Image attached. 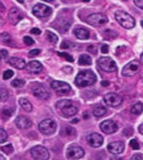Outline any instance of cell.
Wrapping results in <instances>:
<instances>
[{
    "label": "cell",
    "mask_w": 143,
    "mask_h": 160,
    "mask_svg": "<svg viewBox=\"0 0 143 160\" xmlns=\"http://www.w3.org/2000/svg\"><path fill=\"white\" fill-rule=\"evenodd\" d=\"M97 80L96 75L91 70H84L78 73L75 78V84L78 87L84 88L94 84Z\"/></svg>",
    "instance_id": "1"
},
{
    "label": "cell",
    "mask_w": 143,
    "mask_h": 160,
    "mask_svg": "<svg viewBox=\"0 0 143 160\" xmlns=\"http://www.w3.org/2000/svg\"><path fill=\"white\" fill-rule=\"evenodd\" d=\"M115 20L119 22L120 26H122L124 28L130 29L133 27H135V22L132 16H130L129 13L124 11H116L115 12Z\"/></svg>",
    "instance_id": "2"
},
{
    "label": "cell",
    "mask_w": 143,
    "mask_h": 160,
    "mask_svg": "<svg viewBox=\"0 0 143 160\" xmlns=\"http://www.w3.org/2000/svg\"><path fill=\"white\" fill-rule=\"evenodd\" d=\"M99 67L101 70L106 72H115L117 69L116 63L110 57H101L98 59L97 62Z\"/></svg>",
    "instance_id": "3"
},
{
    "label": "cell",
    "mask_w": 143,
    "mask_h": 160,
    "mask_svg": "<svg viewBox=\"0 0 143 160\" xmlns=\"http://www.w3.org/2000/svg\"><path fill=\"white\" fill-rule=\"evenodd\" d=\"M39 128H40V132L44 134L50 135L53 134L56 131L57 124L53 119L48 118V119L43 120L42 122H40Z\"/></svg>",
    "instance_id": "4"
},
{
    "label": "cell",
    "mask_w": 143,
    "mask_h": 160,
    "mask_svg": "<svg viewBox=\"0 0 143 160\" xmlns=\"http://www.w3.org/2000/svg\"><path fill=\"white\" fill-rule=\"evenodd\" d=\"M30 153L34 160H48L50 158V153L47 148L40 145L31 148Z\"/></svg>",
    "instance_id": "5"
},
{
    "label": "cell",
    "mask_w": 143,
    "mask_h": 160,
    "mask_svg": "<svg viewBox=\"0 0 143 160\" xmlns=\"http://www.w3.org/2000/svg\"><path fill=\"white\" fill-rule=\"evenodd\" d=\"M104 102L107 106L116 108L122 103L123 98L115 92H108L104 96Z\"/></svg>",
    "instance_id": "6"
},
{
    "label": "cell",
    "mask_w": 143,
    "mask_h": 160,
    "mask_svg": "<svg viewBox=\"0 0 143 160\" xmlns=\"http://www.w3.org/2000/svg\"><path fill=\"white\" fill-rule=\"evenodd\" d=\"M86 20L89 24L93 25V26H101V25L107 23L108 22L107 17L100 12L90 14V16H88Z\"/></svg>",
    "instance_id": "7"
},
{
    "label": "cell",
    "mask_w": 143,
    "mask_h": 160,
    "mask_svg": "<svg viewBox=\"0 0 143 160\" xmlns=\"http://www.w3.org/2000/svg\"><path fill=\"white\" fill-rule=\"evenodd\" d=\"M85 155V151L82 148L75 145H71L70 147H68L66 150V157L69 159H80L81 158L84 157Z\"/></svg>",
    "instance_id": "8"
},
{
    "label": "cell",
    "mask_w": 143,
    "mask_h": 160,
    "mask_svg": "<svg viewBox=\"0 0 143 160\" xmlns=\"http://www.w3.org/2000/svg\"><path fill=\"white\" fill-rule=\"evenodd\" d=\"M33 93L35 97L39 98L40 99L48 100L50 98V92L48 88L44 84L38 83L34 86L32 88Z\"/></svg>",
    "instance_id": "9"
},
{
    "label": "cell",
    "mask_w": 143,
    "mask_h": 160,
    "mask_svg": "<svg viewBox=\"0 0 143 160\" xmlns=\"http://www.w3.org/2000/svg\"><path fill=\"white\" fill-rule=\"evenodd\" d=\"M33 13L38 18H45L52 13V8L44 3H38L33 8Z\"/></svg>",
    "instance_id": "10"
},
{
    "label": "cell",
    "mask_w": 143,
    "mask_h": 160,
    "mask_svg": "<svg viewBox=\"0 0 143 160\" xmlns=\"http://www.w3.org/2000/svg\"><path fill=\"white\" fill-rule=\"evenodd\" d=\"M138 70H139V62L136 60H133L123 68L122 75L125 77H132L137 73Z\"/></svg>",
    "instance_id": "11"
},
{
    "label": "cell",
    "mask_w": 143,
    "mask_h": 160,
    "mask_svg": "<svg viewBox=\"0 0 143 160\" xmlns=\"http://www.w3.org/2000/svg\"><path fill=\"white\" fill-rule=\"evenodd\" d=\"M53 90L59 94H65L71 90L70 84L62 81H53L50 84Z\"/></svg>",
    "instance_id": "12"
},
{
    "label": "cell",
    "mask_w": 143,
    "mask_h": 160,
    "mask_svg": "<svg viewBox=\"0 0 143 160\" xmlns=\"http://www.w3.org/2000/svg\"><path fill=\"white\" fill-rule=\"evenodd\" d=\"M100 130L106 134L114 133L118 130V126L112 120H105L100 125Z\"/></svg>",
    "instance_id": "13"
},
{
    "label": "cell",
    "mask_w": 143,
    "mask_h": 160,
    "mask_svg": "<svg viewBox=\"0 0 143 160\" xmlns=\"http://www.w3.org/2000/svg\"><path fill=\"white\" fill-rule=\"evenodd\" d=\"M86 140H87L88 143L90 144V147L92 148H100L104 142L102 136L97 132H92V133L88 135Z\"/></svg>",
    "instance_id": "14"
},
{
    "label": "cell",
    "mask_w": 143,
    "mask_h": 160,
    "mask_svg": "<svg viewBox=\"0 0 143 160\" xmlns=\"http://www.w3.org/2000/svg\"><path fill=\"white\" fill-rule=\"evenodd\" d=\"M8 20L9 22L12 23V24L15 25L17 24L18 22H19L20 20L23 18V14L22 12H20L19 10L16 8H10V10L8 11Z\"/></svg>",
    "instance_id": "15"
},
{
    "label": "cell",
    "mask_w": 143,
    "mask_h": 160,
    "mask_svg": "<svg viewBox=\"0 0 143 160\" xmlns=\"http://www.w3.org/2000/svg\"><path fill=\"white\" fill-rule=\"evenodd\" d=\"M124 148H125V145L122 142H120V141L110 142L107 146L108 151L114 155H118L124 151Z\"/></svg>",
    "instance_id": "16"
},
{
    "label": "cell",
    "mask_w": 143,
    "mask_h": 160,
    "mask_svg": "<svg viewBox=\"0 0 143 160\" xmlns=\"http://www.w3.org/2000/svg\"><path fill=\"white\" fill-rule=\"evenodd\" d=\"M15 124L20 129H28L32 126V122L29 118L21 115V116L16 118Z\"/></svg>",
    "instance_id": "17"
},
{
    "label": "cell",
    "mask_w": 143,
    "mask_h": 160,
    "mask_svg": "<svg viewBox=\"0 0 143 160\" xmlns=\"http://www.w3.org/2000/svg\"><path fill=\"white\" fill-rule=\"evenodd\" d=\"M42 64L38 61H31L26 65V70L28 71V72L32 73V74H38L42 71Z\"/></svg>",
    "instance_id": "18"
},
{
    "label": "cell",
    "mask_w": 143,
    "mask_h": 160,
    "mask_svg": "<svg viewBox=\"0 0 143 160\" xmlns=\"http://www.w3.org/2000/svg\"><path fill=\"white\" fill-rule=\"evenodd\" d=\"M8 62L11 66L14 67L15 68H17V69H24V68H26V62L21 58H11L8 60Z\"/></svg>",
    "instance_id": "19"
},
{
    "label": "cell",
    "mask_w": 143,
    "mask_h": 160,
    "mask_svg": "<svg viewBox=\"0 0 143 160\" xmlns=\"http://www.w3.org/2000/svg\"><path fill=\"white\" fill-rule=\"evenodd\" d=\"M61 112H62L63 115L65 116V117H72L74 115H75L77 113L78 109L77 108L75 107L74 105L72 104V102L70 103V104L66 105L64 108H62L61 109H60Z\"/></svg>",
    "instance_id": "20"
},
{
    "label": "cell",
    "mask_w": 143,
    "mask_h": 160,
    "mask_svg": "<svg viewBox=\"0 0 143 160\" xmlns=\"http://www.w3.org/2000/svg\"><path fill=\"white\" fill-rule=\"evenodd\" d=\"M74 33L79 39H88L90 38V32L84 28H77L74 30Z\"/></svg>",
    "instance_id": "21"
},
{
    "label": "cell",
    "mask_w": 143,
    "mask_h": 160,
    "mask_svg": "<svg viewBox=\"0 0 143 160\" xmlns=\"http://www.w3.org/2000/svg\"><path fill=\"white\" fill-rule=\"evenodd\" d=\"M19 105L21 106L23 109L26 111V112H31L33 109V106L31 104V102L29 101L26 98H21L19 100Z\"/></svg>",
    "instance_id": "22"
},
{
    "label": "cell",
    "mask_w": 143,
    "mask_h": 160,
    "mask_svg": "<svg viewBox=\"0 0 143 160\" xmlns=\"http://www.w3.org/2000/svg\"><path fill=\"white\" fill-rule=\"evenodd\" d=\"M105 113H106V108L104 106H101V105L96 106L93 110V114L97 118L102 117Z\"/></svg>",
    "instance_id": "23"
},
{
    "label": "cell",
    "mask_w": 143,
    "mask_h": 160,
    "mask_svg": "<svg viewBox=\"0 0 143 160\" xmlns=\"http://www.w3.org/2000/svg\"><path fill=\"white\" fill-rule=\"evenodd\" d=\"M143 112V104L141 102H136L130 108V112L135 115H140Z\"/></svg>",
    "instance_id": "24"
},
{
    "label": "cell",
    "mask_w": 143,
    "mask_h": 160,
    "mask_svg": "<svg viewBox=\"0 0 143 160\" xmlns=\"http://www.w3.org/2000/svg\"><path fill=\"white\" fill-rule=\"evenodd\" d=\"M79 64L80 65H90L91 64V58L89 56L88 54H82L80 55V58H79Z\"/></svg>",
    "instance_id": "25"
},
{
    "label": "cell",
    "mask_w": 143,
    "mask_h": 160,
    "mask_svg": "<svg viewBox=\"0 0 143 160\" xmlns=\"http://www.w3.org/2000/svg\"><path fill=\"white\" fill-rule=\"evenodd\" d=\"M0 41L8 44L11 42V37L8 32H3L0 34Z\"/></svg>",
    "instance_id": "26"
},
{
    "label": "cell",
    "mask_w": 143,
    "mask_h": 160,
    "mask_svg": "<svg viewBox=\"0 0 143 160\" xmlns=\"http://www.w3.org/2000/svg\"><path fill=\"white\" fill-rule=\"evenodd\" d=\"M25 81L23 79H19V78H16V79L13 80L12 82H11V85L14 88H22L23 86H24Z\"/></svg>",
    "instance_id": "27"
},
{
    "label": "cell",
    "mask_w": 143,
    "mask_h": 160,
    "mask_svg": "<svg viewBox=\"0 0 143 160\" xmlns=\"http://www.w3.org/2000/svg\"><path fill=\"white\" fill-rule=\"evenodd\" d=\"M71 100H69V99H62V100H60L59 102H56V107H57L58 109H61L62 108H64L65 106L66 105L70 104L71 103Z\"/></svg>",
    "instance_id": "28"
},
{
    "label": "cell",
    "mask_w": 143,
    "mask_h": 160,
    "mask_svg": "<svg viewBox=\"0 0 143 160\" xmlns=\"http://www.w3.org/2000/svg\"><path fill=\"white\" fill-rule=\"evenodd\" d=\"M8 98V93L6 89H0V102H4Z\"/></svg>",
    "instance_id": "29"
},
{
    "label": "cell",
    "mask_w": 143,
    "mask_h": 160,
    "mask_svg": "<svg viewBox=\"0 0 143 160\" xmlns=\"http://www.w3.org/2000/svg\"><path fill=\"white\" fill-rule=\"evenodd\" d=\"M13 112V110L11 108H5L3 109V111L2 112V115L3 117L4 118H9L12 116Z\"/></svg>",
    "instance_id": "30"
},
{
    "label": "cell",
    "mask_w": 143,
    "mask_h": 160,
    "mask_svg": "<svg viewBox=\"0 0 143 160\" xmlns=\"http://www.w3.org/2000/svg\"><path fill=\"white\" fill-rule=\"evenodd\" d=\"M47 36H48V39L50 40V42L52 43H56L58 42V37L55 33H53L51 32H47Z\"/></svg>",
    "instance_id": "31"
},
{
    "label": "cell",
    "mask_w": 143,
    "mask_h": 160,
    "mask_svg": "<svg viewBox=\"0 0 143 160\" xmlns=\"http://www.w3.org/2000/svg\"><path fill=\"white\" fill-rule=\"evenodd\" d=\"M8 139V133L4 129L0 128V143L6 142Z\"/></svg>",
    "instance_id": "32"
},
{
    "label": "cell",
    "mask_w": 143,
    "mask_h": 160,
    "mask_svg": "<svg viewBox=\"0 0 143 160\" xmlns=\"http://www.w3.org/2000/svg\"><path fill=\"white\" fill-rule=\"evenodd\" d=\"M1 150H2L3 152H6L7 154H10L13 151V148L12 144H8L6 146H3V147L1 148Z\"/></svg>",
    "instance_id": "33"
},
{
    "label": "cell",
    "mask_w": 143,
    "mask_h": 160,
    "mask_svg": "<svg viewBox=\"0 0 143 160\" xmlns=\"http://www.w3.org/2000/svg\"><path fill=\"white\" fill-rule=\"evenodd\" d=\"M13 74H14V72H13L12 70H7V71H5V72H3V79L4 80L9 79V78H11L13 76Z\"/></svg>",
    "instance_id": "34"
},
{
    "label": "cell",
    "mask_w": 143,
    "mask_h": 160,
    "mask_svg": "<svg viewBox=\"0 0 143 160\" xmlns=\"http://www.w3.org/2000/svg\"><path fill=\"white\" fill-rule=\"evenodd\" d=\"M130 146L133 149H135V150H137V149H139V148H140V147H139V143H138L137 141H136L135 139L130 140Z\"/></svg>",
    "instance_id": "35"
},
{
    "label": "cell",
    "mask_w": 143,
    "mask_h": 160,
    "mask_svg": "<svg viewBox=\"0 0 143 160\" xmlns=\"http://www.w3.org/2000/svg\"><path fill=\"white\" fill-rule=\"evenodd\" d=\"M24 43L26 45H28V46H30V45L34 44V41L33 40V38H31L30 37H29V36H26V37L24 38Z\"/></svg>",
    "instance_id": "36"
},
{
    "label": "cell",
    "mask_w": 143,
    "mask_h": 160,
    "mask_svg": "<svg viewBox=\"0 0 143 160\" xmlns=\"http://www.w3.org/2000/svg\"><path fill=\"white\" fill-rule=\"evenodd\" d=\"M40 49H33L31 50L29 52V58H34V57H36L40 53Z\"/></svg>",
    "instance_id": "37"
},
{
    "label": "cell",
    "mask_w": 143,
    "mask_h": 160,
    "mask_svg": "<svg viewBox=\"0 0 143 160\" xmlns=\"http://www.w3.org/2000/svg\"><path fill=\"white\" fill-rule=\"evenodd\" d=\"M59 55L60 56H61V57H64L66 58V60L67 61H69V62H73L74 60H73V58L70 56V54H68V53H66V52H59Z\"/></svg>",
    "instance_id": "38"
},
{
    "label": "cell",
    "mask_w": 143,
    "mask_h": 160,
    "mask_svg": "<svg viewBox=\"0 0 143 160\" xmlns=\"http://www.w3.org/2000/svg\"><path fill=\"white\" fill-rule=\"evenodd\" d=\"M87 50L90 52L93 53V54L97 53V47H95L94 45H90V46H89V47L87 48Z\"/></svg>",
    "instance_id": "39"
},
{
    "label": "cell",
    "mask_w": 143,
    "mask_h": 160,
    "mask_svg": "<svg viewBox=\"0 0 143 160\" xmlns=\"http://www.w3.org/2000/svg\"><path fill=\"white\" fill-rule=\"evenodd\" d=\"M8 51L5 49L0 50V58H3V59H4L8 57Z\"/></svg>",
    "instance_id": "40"
},
{
    "label": "cell",
    "mask_w": 143,
    "mask_h": 160,
    "mask_svg": "<svg viewBox=\"0 0 143 160\" xmlns=\"http://www.w3.org/2000/svg\"><path fill=\"white\" fill-rule=\"evenodd\" d=\"M134 3L136 5V7L143 9V0H134Z\"/></svg>",
    "instance_id": "41"
},
{
    "label": "cell",
    "mask_w": 143,
    "mask_h": 160,
    "mask_svg": "<svg viewBox=\"0 0 143 160\" xmlns=\"http://www.w3.org/2000/svg\"><path fill=\"white\" fill-rule=\"evenodd\" d=\"M142 158H143L142 155L137 153V154L133 155L130 160H142Z\"/></svg>",
    "instance_id": "42"
},
{
    "label": "cell",
    "mask_w": 143,
    "mask_h": 160,
    "mask_svg": "<svg viewBox=\"0 0 143 160\" xmlns=\"http://www.w3.org/2000/svg\"><path fill=\"white\" fill-rule=\"evenodd\" d=\"M30 32H31V33H34V34L35 35H38L41 33V31H40L39 28H32V29L30 30Z\"/></svg>",
    "instance_id": "43"
},
{
    "label": "cell",
    "mask_w": 143,
    "mask_h": 160,
    "mask_svg": "<svg viewBox=\"0 0 143 160\" xmlns=\"http://www.w3.org/2000/svg\"><path fill=\"white\" fill-rule=\"evenodd\" d=\"M108 51H109V47H108V45H102V47H101V52H102L103 53H107Z\"/></svg>",
    "instance_id": "44"
},
{
    "label": "cell",
    "mask_w": 143,
    "mask_h": 160,
    "mask_svg": "<svg viewBox=\"0 0 143 160\" xmlns=\"http://www.w3.org/2000/svg\"><path fill=\"white\" fill-rule=\"evenodd\" d=\"M69 47H70V42H68V41H64L62 42V44H61L62 48H68Z\"/></svg>",
    "instance_id": "45"
},
{
    "label": "cell",
    "mask_w": 143,
    "mask_h": 160,
    "mask_svg": "<svg viewBox=\"0 0 143 160\" xmlns=\"http://www.w3.org/2000/svg\"><path fill=\"white\" fill-rule=\"evenodd\" d=\"M138 130H139V132H140L141 134H143V123H141V124L139 126V128H138Z\"/></svg>",
    "instance_id": "46"
},
{
    "label": "cell",
    "mask_w": 143,
    "mask_h": 160,
    "mask_svg": "<svg viewBox=\"0 0 143 160\" xmlns=\"http://www.w3.org/2000/svg\"><path fill=\"white\" fill-rule=\"evenodd\" d=\"M4 22H5V21L3 20V18H2V16L0 15V26H2V25L4 24Z\"/></svg>",
    "instance_id": "47"
},
{
    "label": "cell",
    "mask_w": 143,
    "mask_h": 160,
    "mask_svg": "<svg viewBox=\"0 0 143 160\" xmlns=\"http://www.w3.org/2000/svg\"><path fill=\"white\" fill-rule=\"evenodd\" d=\"M0 160H5V158L2 154H0Z\"/></svg>",
    "instance_id": "48"
},
{
    "label": "cell",
    "mask_w": 143,
    "mask_h": 160,
    "mask_svg": "<svg viewBox=\"0 0 143 160\" xmlns=\"http://www.w3.org/2000/svg\"><path fill=\"white\" fill-rule=\"evenodd\" d=\"M140 61H141V62L143 63V52L141 53V55H140Z\"/></svg>",
    "instance_id": "49"
},
{
    "label": "cell",
    "mask_w": 143,
    "mask_h": 160,
    "mask_svg": "<svg viewBox=\"0 0 143 160\" xmlns=\"http://www.w3.org/2000/svg\"><path fill=\"white\" fill-rule=\"evenodd\" d=\"M140 24H141V27L143 28V20H142V21H141V22H140Z\"/></svg>",
    "instance_id": "50"
}]
</instances>
